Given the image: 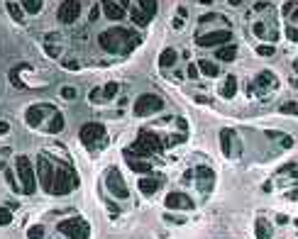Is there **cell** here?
<instances>
[{
  "label": "cell",
  "instance_id": "obj_1",
  "mask_svg": "<svg viewBox=\"0 0 298 239\" xmlns=\"http://www.w3.org/2000/svg\"><path fill=\"white\" fill-rule=\"evenodd\" d=\"M140 44H142V34L130 27H110L98 34V47L105 54H115V57L132 54Z\"/></svg>",
  "mask_w": 298,
  "mask_h": 239
},
{
  "label": "cell",
  "instance_id": "obj_2",
  "mask_svg": "<svg viewBox=\"0 0 298 239\" xmlns=\"http://www.w3.org/2000/svg\"><path fill=\"white\" fill-rule=\"evenodd\" d=\"M78 185H81V176H78V171L71 166V159L57 161V174H54L52 195H71Z\"/></svg>",
  "mask_w": 298,
  "mask_h": 239
},
{
  "label": "cell",
  "instance_id": "obj_3",
  "mask_svg": "<svg viewBox=\"0 0 298 239\" xmlns=\"http://www.w3.org/2000/svg\"><path fill=\"white\" fill-rule=\"evenodd\" d=\"M164 139L156 134V132H151V129H142L137 137H135V142H132V147L130 151L137 156V159H147L149 156H156L159 151H164Z\"/></svg>",
  "mask_w": 298,
  "mask_h": 239
},
{
  "label": "cell",
  "instance_id": "obj_4",
  "mask_svg": "<svg viewBox=\"0 0 298 239\" xmlns=\"http://www.w3.org/2000/svg\"><path fill=\"white\" fill-rule=\"evenodd\" d=\"M12 169H15V174H17V180H20V185H22V190H25V195H34V190H37V171H34V164H32V159L27 154H20V156H15V161H12Z\"/></svg>",
  "mask_w": 298,
  "mask_h": 239
},
{
  "label": "cell",
  "instance_id": "obj_5",
  "mask_svg": "<svg viewBox=\"0 0 298 239\" xmlns=\"http://www.w3.org/2000/svg\"><path fill=\"white\" fill-rule=\"evenodd\" d=\"M78 139H81V144L88 151H100L108 144L105 124H100V122H86V124L78 129Z\"/></svg>",
  "mask_w": 298,
  "mask_h": 239
},
{
  "label": "cell",
  "instance_id": "obj_6",
  "mask_svg": "<svg viewBox=\"0 0 298 239\" xmlns=\"http://www.w3.org/2000/svg\"><path fill=\"white\" fill-rule=\"evenodd\" d=\"M54 174H57V161L52 159V154L49 151L37 154V180H39V188L49 195L54 188Z\"/></svg>",
  "mask_w": 298,
  "mask_h": 239
},
{
  "label": "cell",
  "instance_id": "obj_7",
  "mask_svg": "<svg viewBox=\"0 0 298 239\" xmlns=\"http://www.w3.org/2000/svg\"><path fill=\"white\" fill-rule=\"evenodd\" d=\"M59 110L52 103H32L30 108L25 110V122L30 124L32 129H44V124L54 118Z\"/></svg>",
  "mask_w": 298,
  "mask_h": 239
},
{
  "label": "cell",
  "instance_id": "obj_8",
  "mask_svg": "<svg viewBox=\"0 0 298 239\" xmlns=\"http://www.w3.org/2000/svg\"><path fill=\"white\" fill-rule=\"evenodd\" d=\"M164 108H166V103H164L161 95H156V93H142V95H137V100L132 105V113H135V118H151V115L161 113Z\"/></svg>",
  "mask_w": 298,
  "mask_h": 239
},
{
  "label": "cell",
  "instance_id": "obj_9",
  "mask_svg": "<svg viewBox=\"0 0 298 239\" xmlns=\"http://www.w3.org/2000/svg\"><path fill=\"white\" fill-rule=\"evenodd\" d=\"M191 179H193L196 188H198L203 195H210V193H213V188H215V174H213L210 166H193V169H188V171L183 174V183L191 185V183H188Z\"/></svg>",
  "mask_w": 298,
  "mask_h": 239
},
{
  "label": "cell",
  "instance_id": "obj_10",
  "mask_svg": "<svg viewBox=\"0 0 298 239\" xmlns=\"http://www.w3.org/2000/svg\"><path fill=\"white\" fill-rule=\"evenodd\" d=\"M274 90H279V76L271 73V71H259L252 81H249V95H257V98H269Z\"/></svg>",
  "mask_w": 298,
  "mask_h": 239
},
{
  "label": "cell",
  "instance_id": "obj_11",
  "mask_svg": "<svg viewBox=\"0 0 298 239\" xmlns=\"http://www.w3.org/2000/svg\"><path fill=\"white\" fill-rule=\"evenodd\" d=\"M193 42H196V47H201V49H213V47L223 49V47H227V44H235V42H232V30L198 32Z\"/></svg>",
  "mask_w": 298,
  "mask_h": 239
},
{
  "label": "cell",
  "instance_id": "obj_12",
  "mask_svg": "<svg viewBox=\"0 0 298 239\" xmlns=\"http://www.w3.org/2000/svg\"><path fill=\"white\" fill-rule=\"evenodd\" d=\"M57 232L69 239H88L90 237V225L83 217H69L57 222Z\"/></svg>",
  "mask_w": 298,
  "mask_h": 239
},
{
  "label": "cell",
  "instance_id": "obj_13",
  "mask_svg": "<svg viewBox=\"0 0 298 239\" xmlns=\"http://www.w3.org/2000/svg\"><path fill=\"white\" fill-rule=\"evenodd\" d=\"M156 7H159L156 0H137L132 5V10H130V17H132V22L137 27H147L154 20V15H156Z\"/></svg>",
  "mask_w": 298,
  "mask_h": 239
},
{
  "label": "cell",
  "instance_id": "obj_14",
  "mask_svg": "<svg viewBox=\"0 0 298 239\" xmlns=\"http://www.w3.org/2000/svg\"><path fill=\"white\" fill-rule=\"evenodd\" d=\"M105 190H108L113 198H118V200H127V198H130V188H127L122 174H120L115 166H110V169L105 171Z\"/></svg>",
  "mask_w": 298,
  "mask_h": 239
},
{
  "label": "cell",
  "instance_id": "obj_15",
  "mask_svg": "<svg viewBox=\"0 0 298 239\" xmlns=\"http://www.w3.org/2000/svg\"><path fill=\"white\" fill-rule=\"evenodd\" d=\"M220 149H223L225 159H237L239 154H242V147H239V139H237V134H235V129H230V127L220 129Z\"/></svg>",
  "mask_w": 298,
  "mask_h": 239
},
{
  "label": "cell",
  "instance_id": "obj_16",
  "mask_svg": "<svg viewBox=\"0 0 298 239\" xmlns=\"http://www.w3.org/2000/svg\"><path fill=\"white\" fill-rule=\"evenodd\" d=\"M81 2L78 0H64L59 2V7H57V20H59L61 25H74L78 17H81Z\"/></svg>",
  "mask_w": 298,
  "mask_h": 239
},
{
  "label": "cell",
  "instance_id": "obj_17",
  "mask_svg": "<svg viewBox=\"0 0 298 239\" xmlns=\"http://www.w3.org/2000/svg\"><path fill=\"white\" fill-rule=\"evenodd\" d=\"M137 188H140V193H142V195L154 198V195L164 188V176H161V174H149V176H142V179L137 180Z\"/></svg>",
  "mask_w": 298,
  "mask_h": 239
},
{
  "label": "cell",
  "instance_id": "obj_18",
  "mask_svg": "<svg viewBox=\"0 0 298 239\" xmlns=\"http://www.w3.org/2000/svg\"><path fill=\"white\" fill-rule=\"evenodd\" d=\"M164 205H166L169 212H171V210H193V208H196L193 198H191V195H186V193H181V190L169 193V195H166V200H164Z\"/></svg>",
  "mask_w": 298,
  "mask_h": 239
},
{
  "label": "cell",
  "instance_id": "obj_19",
  "mask_svg": "<svg viewBox=\"0 0 298 239\" xmlns=\"http://www.w3.org/2000/svg\"><path fill=\"white\" fill-rule=\"evenodd\" d=\"M122 156H125V161H127V166L135 171V174H142V176H149V174H154V166H151V161L147 159H137L135 154L130 149L122 151Z\"/></svg>",
  "mask_w": 298,
  "mask_h": 239
},
{
  "label": "cell",
  "instance_id": "obj_20",
  "mask_svg": "<svg viewBox=\"0 0 298 239\" xmlns=\"http://www.w3.org/2000/svg\"><path fill=\"white\" fill-rule=\"evenodd\" d=\"M125 5L127 2H100V7H103V15L110 20V22H120V20H125V15H127V10H125Z\"/></svg>",
  "mask_w": 298,
  "mask_h": 239
},
{
  "label": "cell",
  "instance_id": "obj_21",
  "mask_svg": "<svg viewBox=\"0 0 298 239\" xmlns=\"http://www.w3.org/2000/svg\"><path fill=\"white\" fill-rule=\"evenodd\" d=\"M252 34L259 37V39H264V44H269V42L274 44L279 39V30L274 25H267V22H254L252 25Z\"/></svg>",
  "mask_w": 298,
  "mask_h": 239
},
{
  "label": "cell",
  "instance_id": "obj_22",
  "mask_svg": "<svg viewBox=\"0 0 298 239\" xmlns=\"http://www.w3.org/2000/svg\"><path fill=\"white\" fill-rule=\"evenodd\" d=\"M198 25H201V27H206V25H223L225 30H230L227 17L220 15V12H206V15H201V17H198Z\"/></svg>",
  "mask_w": 298,
  "mask_h": 239
},
{
  "label": "cell",
  "instance_id": "obj_23",
  "mask_svg": "<svg viewBox=\"0 0 298 239\" xmlns=\"http://www.w3.org/2000/svg\"><path fill=\"white\" fill-rule=\"evenodd\" d=\"M267 137L271 142H279V147L281 149H291L294 144H296V139L291 137V134H286V132H279V129H269Z\"/></svg>",
  "mask_w": 298,
  "mask_h": 239
},
{
  "label": "cell",
  "instance_id": "obj_24",
  "mask_svg": "<svg viewBox=\"0 0 298 239\" xmlns=\"http://www.w3.org/2000/svg\"><path fill=\"white\" fill-rule=\"evenodd\" d=\"M176 61H179V52L174 49V47H166L161 54H159V68H171V66H176Z\"/></svg>",
  "mask_w": 298,
  "mask_h": 239
},
{
  "label": "cell",
  "instance_id": "obj_25",
  "mask_svg": "<svg viewBox=\"0 0 298 239\" xmlns=\"http://www.w3.org/2000/svg\"><path fill=\"white\" fill-rule=\"evenodd\" d=\"M254 237L257 239H274V230H271V222L264 217H257L254 222Z\"/></svg>",
  "mask_w": 298,
  "mask_h": 239
},
{
  "label": "cell",
  "instance_id": "obj_26",
  "mask_svg": "<svg viewBox=\"0 0 298 239\" xmlns=\"http://www.w3.org/2000/svg\"><path fill=\"white\" fill-rule=\"evenodd\" d=\"M2 179H5V183H7V188L12 190V193H25L22 190V185H20V180H17V176H15V169L12 166H2Z\"/></svg>",
  "mask_w": 298,
  "mask_h": 239
},
{
  "label": "cell",
  "instance_id": "obj_27",
  "mask_svg": "<svg viewBox=\"0 0 298 239\" xmlns=\"http://www.w3.org/2000/svg\"><path fill=\"white\" fill-rule=\"evenodd\" d=\"M281 15L286 17V25L298 27V2H284L281 5Z\"/></svg>",
  "mask_w": 298,
  "mask_h": 239
},
{
  "label": "cell",
  "instance_id": "obj_28",
  "mask_svg": "<svg viewBox=\"0 0 298 239\" xmlns=\"http://www.w3.org/2000/svg\"><path fill=\"white\" fill-rule=\"evenodd\" d=\"M235 93H237V78L230 73V76L223 81V86H220V98H225V100H232V98H235Z\"/></svg>",
  "mask_w": 298,
  "mask_h": 239
},
{
  "label": "cell",
  "instance_id": "obj_29",
  "mask_svg": "<svg viewBox=\"0 0 298 239\" xmlns=\"http://www.w3.org/2000/svg\"><path fill=\"white\" fill-rule=\"evenodd\" d=\"M215 59L218 61H225V63H232L237 59V47L235 44H227L223 49H215Z\"/></svg>",
  "mask_w": 298,
  "mask_h": 239
},
{
  "label": "cell",
  "instance_id": "obj_30",
  "mask_svg": "<svg viewBox=\"0 0 298 239\" xmlns=\"http://www.w3.org/2000/svg\"><path fill=\"white\" fill-rule=\"evenodd\" d=\"M196 66H198V71H201L203 76H208V78H218V76H220V66L208 59H201Z\"/></svg>",
  "mask_w": 298,
  "mask_h": 239
},
{
  "label": "cell",
  "instance_id": "obj_31",
  "mask_svg": "<svg viewBox=\"0 0 298 239\" xmlns=\"http://www.w3.org/2000/svg\"><path fill=\"white\" fill-rule=\"evenodd\" d=\"M5 10L10 12V17H12L20 27H25V10L20 7V2H5Z\"/></svg>",
  "mask_w": 298,
  "mask_h": 239
},
{
  "label": "cell",
  "instance_id": "obj_32",
  "mask_svg": "<svg viewBox=\"0 0 298 239\" xmlns=\"http://www.w3.org/2000/svg\"><path fill=\"white\" fill-rule=\"evenodd\" d=\"M44 54H47L49 59H59L61 57V44H59V39L54 42V34L47 37V42H44Z\"/></svg>",
  "mask_w": 298,
  "mask_h": 239
},
{
  "label": "cell",
  "instance_id": "obj_33",
  "mask_svg": "<svg viewBox=\"0 0 298 239\" xmlns=\"http://www.w3.org/2000/svg\"><path fill=\"white\" fill-rule=\"evenodd\" d=\"M64 124H66L64 115H61V113H57L54 118H52L49 122H47V124H44V132H47V134H59L61 129H64Z\"/></svg>",
  "mask_w": 298,
  "mask_h": 239
},
{
  "label": "cell",
  "instance_id": "obj_34",
  "mask_svg": "<svg viewBox=\"0 0 298 239\" xmlns=\"http://www.w3.org/2000/svg\"><path fill=\"white\" fill-rule=\"evenodd\" d=\"M20 7H22L27 15H39L42 7H44V2H42V0H20Z\"/></svg>",
  "mask_w": 298,
  "mask_h": 239
},
{
  "label": "cell",
  "instance_id": "obj_35",
  "mask_svg": "<svg viewBox=\"0 0 298 239\" xmlns=\"http://www.w3.org/2000/svg\"><path fill=\"white\" fill-rule=\"evenodd\" d=\"M118 93H120V83H115V81H110V83L103 86V98H105V103H110Z\"/></svg>",
  "mask_w": 298,
  "mask_h": 239
},
{
  "label": "cell",
  "instance_id": "obj_36",
  "mask_svg": "<svg viewBox=\"0 0 298 239\" xmlns=\"http://www.w3.org/2000/svg\"><path fill=\"white\" fill-rule=\"evenodd\" d=\"M279 113H284V115H298V103L296 100H284L279 105Z\"/></svg>",
  "mask_w": 298,
  "mask_h": 239
},
{
  "label": "cell",
  "instance_id": "obj_37",
  "mask_svg": "<svg viewBox=\"0 0 298 239\" xmlns=\"http://www.w3.org/2000/svg\"><path fill=\"white\" fill-rule=\"evenodd\" d=\"M27 239H44V225H30L27 227Z\"/></svg>",
  "mask_w": 298,
  "mask_h": 239
},
{
  "label": "cell",
  "instance_id": "obj_38",
  "mask_svg": "<svg viewBox=\"0 0 298 239\" xmlns=\"http://www.w3.org/2000/svg\"><path fill=\"white\" fill-rule=\"evenodd\" d=\"M259 57H264V59H269V57H274L276 54V47H271V44H259L257 49H254Z\"/></svg>",
  "mask_w": 298,
  "mask_h": 239
},
{
  "label": "cell",
  "instance_id": "obj_39",
  "mask_svg": "<svg viewBox=\"0 0 298 239\" xmlns=\"http://www.w3.org/2000/svg\"><path fill=\"white\" fill-rule=\"evenodd\" d=\"M164 220H166V222H169V225H186V222H188V220H186V217H179V215H171V212H169V210H166V212H164Z\"/></svg>",
  "mask_w": 298,
  "mask_h": 239
},
{
  "label": "cell",
  "instance_id": "obj_40",
  "mask_svg": "<svg viewBox=\"0 0 298 239\" xmlns=\"http://www.w3.org/2000/svg\"><path fill=\"white\" fill-rule=\"evenodd\" d=\"M61 98H64V100H74V98H78L76 86H64V88H61Z\"/></svg>",
  "mask_w": 298,
  "mask_h": 239
},
{
  "label": "cell",
  "instance_id": "obj_41",
  "mask_svg": "<svg viewBox=\"0 0 298 239\" xmlns=\"http://www.w3.org/2000/svg\"><path fill=\"white\" fill-rule=\"evenodd\" d=\"M88 100H90V105H100V103H105V98H103V90H90L88 93Z\"/></svg>",
  "mask_w": 298,
  "mask_h": 239
},
{
  "label": "cell",
  "instance_id": "obj_42",
  "mask_svg": "<svg viewBox=\"0 0 298 239\" xmlns=\"http://www.w3.org/2000/svg\"><path fill=\"white\" fill-rule=\"evenodd\" d=\"M2 227H7V225H12V210L7 208V205H2V222H0Z\"/></svg>",
  "mask_w": 298,
  "mask_h": 239
},
{
  "label": "cell",
  "instance_id": "obj_43",
  "mask_svg": "<svg viewBox=\"0 0 298 239\" xmlns=\"http://www.w3.org/2000/svg\"><path fill=\"white\" fill-rule=\"evenodd\" d=\"M294 169H298V161H289V164H284V166L279 169V176H286V174H291Z\"/></svg>",
  "mask_w": 298,
  "mask_h": 239
},
{
  "label": "cell",
  "instance_id": "obj_44",
  "mask_svg": "<svg viewBox=\"0 0 298 239\" xmlns=\"http://www.w3.org/2000/svg\"><path fill=\"white\" fill-rule=\"evenodd\" d=\"M64 68H66V71H78L81 63H78V59H66L64 61Z\"/></svg>",
  "mask_w": 298,
  "mask_h": 239
},
{
  "label": "cell",
  "instance_id": "obj_45",
  "mask_svg": "<svg viewBox=\"0 0 298 239\" xmlns=\"http://www.w3.org/2000/svg\"><path fill=\"white\" fill-rule=\"evenodd\" d=\"M186 73H188V78H193V81H196L201 71H198V66H193V63H188V68H186Z\"/></svg>",
  "mask_w": 298,
  "mask_h": 239
},
{
  "label": "cell",
  "instance_id": "obj_46",
  "mask_svg": "<svg viewBox=\"0 0 298 239\" xmlns=\"http://www.w3.org/2000/svg\"><path fill=\"white\" fill-rule=\"evenodd\" d=\"M286 200H291V203H298V185L294 188V190H289V193H286Z\"/></svg>",
  "mask_w": 298,
  "mask_h": 239
},
{
  "label": "cell",
  "instance_id": "obj_47",
  "mask_svg": "<svg viewBox=\"0 0 298 239\" xmlns=\"http://www.w3.org/2000/svg\"><path fill=\"white\" fill-rule=\"evenodd\" d=\"M98 17H100V5H95V7L90 10V22H95Z\"/></svg>",
  "mask_w": 298,
  "mask_h": 239
},
{
  "label": "cell",
  "instance_id": "obj_48",
  "mask_svg": "<svg viewBox=\"0 0 298 239\" xmlns=\"http://www.w3.org/2000/svg\"><path fill=\"white\" fill-rule=\"evenodd\" d=\"M7 132H10V122H7V120H2V122H0V134L5 137Z\"/></svg>",
  "mask_w": 298,
  "mask_h": 239
},
{
  "label": "cell",
  "instance_id": "obj_49",
  "mask_svg": "<svg viewBox=\"0 0 298 239\" xmlns=\"http://www.w3.org/2000/svg\"><path fill=\"white\" fill-rule=\"evenodd\" d=\"M252 7H254L257 12H262V10H267V7H271V5H269V2H254Z\"/></svg>",
  "mask_w": 298,
  "mask_h": 239
},
{
  "label": "cell",
  "instance_id": "obj_50",
  "mask_svg": "<svg viewBox=\"0 0 298 239\" xmlns=\"http://www.w3.org/2000/svg\"><path fill=\"white\" fill-rule=\"evenodd\" d=\"M176 12H179L176 17H181V20H183V17L188 15V7H186V5H179V10H176Z\"/></svg>",
  "mask_w": 298,
  "mask_h": 239
},
{
  "label": "cell",
  "instance_id": "obj_51",
  "mask_svg": "<svg viewBox=\"0 0 298 239\" xmlns=\"http://www.w3.org/2000/svg\"><path fill=\"white\" fill-rule=\"evenodd\" d=\"M171 25H174V30H181V27H183V20H181V17H174Z\"/></svg>",
  "mask_w": 298,
  "mask_h": 239
},
{
  "label": "cell",
  "instance_id": "obj_52",
  "mask_svg": "<svg viewBox=\"0 0 298 239\" xmlns=\"http://www.w3.org/2000/svg\"><path fill=\"white\" fill-rule=\"evenodd\" d=\"M276 220H279V225H289V217H286V215H276Z\"/></svg>",
  "mask_w": 298,
  "mask_h": 239
},
{
  "label": "cell",
  "instance_id": "obj_53",
  "mask_svg": "<svg viewBox=\"0 0 298 239\" xmlns=\"http://www.w3.org/2000/svg\"><path fill=\"white\" fill-rule=\"evenodd\" d=\"M291 180H296V183H298V169H294V171H291Z\"/></svg>",
  "mask_w": 298,
  "mask_h": 239
},
{
  "label": "cell",
  "instance_id": "obj_54",
  "mask_svg": "<svg viewBox=\"0 0 298 239\" xmlns=\"http://www.w3.org/2000/svg\"><path fill=\"white\" fill-rule=\"evenodd\" d=\"M291 68H294V73H298V57L294 59V63H291Z\"/></svg>",
  "mask_w": 298,
  "mask_h": 239
},
{
  "label": "cell",
  "instance_id": "obj_55",
  "mask_svg": "<svg viewBox=\"0 0 298 239\" xmlns=\"http://www.w3.org/2000/svg\"><path fill=\"white\" fill-rule=\"evenodd\" d=\"M289 83H291L294 88H298V78H289Z\"/></svg>",
  "mask_w": 298,
  "mask_h": 239
},
{
  "label": "cell",
  "instance_id": "obj_56",
  "mask_svg": "<svg viewBox=\"0 0 298 239\" xmlns=\"http://www.w3.org/2000/svg\"><path fill=\"white\" fill-rule=\"evenodd\" d=\"M294 227H296V232H298V217H296V220H294Z\"/></svg>",
  "mask_w": 298,
  "mask_h": 239
}]
</instances>
